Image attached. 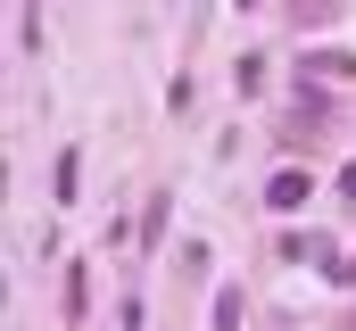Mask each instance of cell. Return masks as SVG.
I'll return each mask as SVG.
<instances>
[{
	"label": "cell",
	"instance_id": "cell-1",
	"mask_svg": "<svg viewBox=\"0 0 356 331\" xmlns=\"http://www.w3.org/2000/svg\"><path fill=\"white\" fill-rule=\"evenodd\" d=\"M307 199H315V182H307L298 166H282V174H273V182H266V207H273V216H298Z\"/></svg>",
	"mask_w": 356,
	"mask_h": 331
},
{
	"label": "cell",
	"instance_id": "cell-7",
	"mask_svg": "<svg viewBox=\"0 0 356 331\" xmlns=\"http://www.w3.org/2000/svg\"><path fill=\"white\" fill-rule=\"evenodd\" d=\"M340 331H356V315H348V323H340Z\"/></svg>",
	"mask_w": 356,
	"mask_h": 331
},
{
	"label": "cell",
	"instance_id": "cell-2",
	"mask_svg": "<svg viewBox=\"0 0 356 331\" xmlns=\"http://www.w3.org/2000/svg\"><path fill=\"white\" fill-rule=\"evenodd\" d=\"M332 17H340V0H290V25H298V33H323Z\"/></svg>",
	"mask_w": 356,
	"mask_h": 331
},
{
	"label": "cell",
	"instance_id": "cell-3",
	"mask_svg": "<svg viewBox=\"0 0 356 331\" xmlns=\"http://www.w3.org/2000/svg\"><path fill=\"white\" fill-rule=\"evenodd\" d=\"M83 307H91V282H83V265H67V323H83Z\"/></svg>",
	"mask_w": 356,
	"mask_h": 331
},
{
	"label": "cell",
	"instance_id": "cell-4",
	"mask_svg": "<svg viewBox=\"0 0 356 331\" xmlns=\"http://www.w3.org/2000/svg\"><path fill=\"white\" fill-rule=\"evenodd\" d=\"M307 67H323V75L348 83V75H356V50H307Z\"/></svg>",
	"mask_w": 356,
	"mask_h": 331
},
{
	"label": "cell",
	"instance_id": "cell-5",
	"mask_svg": "<svg viewBox=\"0 0 356 331\" xmlns=\"http://www.w3.org/2000/svg\"><path fill=\"white\" fill-rule=\"evenodd\" d=\"M216 331H241V290H216Z\"/></svg>",
	"mask_w": 356,
	"mask_h": 331
},
{
	"label": "cell",
	"instance_id": "cell-6",
	"mask_svg": "<svg viewBox=\"0 0 356 331\" xmlns=\"http://www.w3.org/2000/svg\"><path fill=\"white\" fill-rule=\"evenodd\" d=\"M340 199H356V166H340Z\"/></svg>",
	"mask_w": 356,
	"mask_h": 331
}]
</instances>
